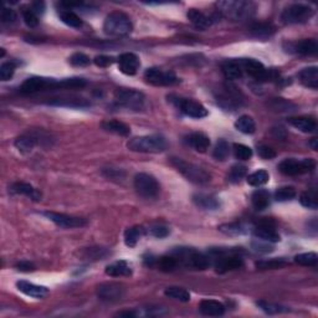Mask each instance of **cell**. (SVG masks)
Segmentation results:
<instances>
[{"mask_svg": "<svg viewBox=\"0 0 318 318\" xmlns=\"http://www.w3.org/2000/svg\"><path fill=\"white\" fill-rule=\"evenodd\" d=\"M86 86V80L81 77L72 79H47V77H30L21 85L20 91L23 93H36L40 91L49 90H72V88H82Z\"/></svg>", "mask_w": 318, "mask_h": 318, "instance_id": "cell-1", "label": "cell"}, {"mask_svg": "<svg viewBox=\"0 0 318 318\" xmlns=\"http://www.w3.org/2000/svg\"><path fill=\"white\" fill-rule=\"evenodd\" d=\"M219 15L225 16L234 21H244L250 19L255 13V4L244 0H229V2H219L216 4Z\"/></svg>", "mask_w": 318, "mask_h": 318, "instance_id": "cell-2", "label": "cell"}, {"mask_svg": "<svg viewBox=\"0 0 318 318\" xmlns=\"http://www.w3.org/2000/svg\"><path fill=\"white\" fill-rule=\"evenodd\" d=\"M128 149L139 153H161L166 149V139L162 136H142L130 139L127 143Z\"/></svg>", "mask_w": 318, "mask_h": 318, "instance_id": "cell-3", "label": "cell"}, {"mask_svg": "<svg viewBox=\"0 0 318 318\" xmlns=\"http://www.w3.org/2000/svg\"><path fill=\"white\" fill-rule=\"evenodd\" d=\"M172 166L188 180L195 184H206L211 180V175L202 167L183 161L180 158H172Z\"/></svg>", "mask_w": 318, "mask_h": 318, "instance_id": "cell-4", "label": "cell"}, {"mask_svg": "<svg viewBox=\"0 0 318 318\" xmlns=\"http://www.w3.org/2000/svg\"><path fill=\"white\" fill-rule=\"evenodd\" d=\"M133 26L130 18L123 13H111L103 23V31L110 36H124L132 31Z\"/></svg>", "mask_w": 318, "mask_h": 318, "instance_id": "cell-5", "label": "cell"}, {"mask_svg": "<svg viewBox=\"0 0 318 318\" xmlns=\"http://www.w3.org/2000/svg\"><path fill=\"white\" fill-rule=\"evenodd\" d=\"M173 256L177 259L178 264L182 262L184 266L193 267L195 270H205L209 266V260L205 255L193 249H188V247H180V249L174 250Z\"/></svg>", "mask_w": 318, "mask_h": 318, "instance_id": "cell-6", "label": "cell"}, {"mask_svg": "<svg viewBox=\"0 0 318 318\" xmlns=\"http://www.w3.org/2000/svg\"><path fill=\"white\" fill-rule=\"evenodd\" d=\"M117 105L131 111H141L146 103V97L142 92L132 88H122L114 94Z\"/></svg>", "mask_w": 318, "mask_h": 318, "instance_id": "cell-7", "label": "cell"}, {"mask_svg": "<svg viewBox=\"0 0 318 318\" xmlns=\"http://www.w3.org/2000/svg\"><path fill=\"white\" fill-rule=\"evenodd\" d=\"M169 102H172L178 110H180L184 114L192 118H204L208 116V110L202 105V103L193 101L189 99H183V97L175 96V94H171L168 96Z\"/></svg>", "mask_w": 318, "mask_h": 318, "instance_id": "cell-8", "label": "cell"}, {"mask_svg": "<svg viewBox=\"0 0 318 318\" xmlns=\"http://www.w3.org/2000/svg\"><path fill=\"white\" fill-rule=\"evenodd\" d=\"M135 189L144 199H154L158 197L161 186L153 175L147 173H139L135 177Z\"/></svg>", "mask_w": 318, "mask_h": 318, "instance_id": "cell-9", "label": "cell"}, {"mask_svg": "<svg viewBox=\"0 0 318 318\" xmlns=\"http://www.w3.org/2000/svg\"><path fill=\"white\" fill-rule=\"evenodd\" d=\"M314 10L306 4H292L281 14V20L284 24H302L313 16Z\"/></svg>", "mask_w": 318, "mask_h": 318, "instance_id": "cell-10", "label": "cell"}, {"mask_svg": "<svg viewBox=\"0 0 318 318\" xmlns=\"http://www.w3.org/2000/svg\"><path fill=\"white\" fill-rule=\"evenodd\" d=\"M314 168H316V162L311 158L302 159V161L292 158L284 159L278 164V171L284 175H301L312 172Z\"/></svg>", "mask_w": 318, "mask_h": 318, "instance_id": "cell-11", "label": "cell"}, {"mask_svg": "<svg viewBox=\"0 0 318 318\" xmlns=\"http://www.w3.org/2000/svg\"><path fill=\"white\" fill-rule=\"evenodd\" d=\"M144 80L154 86H173L179 82V79L175 76L174 72L163 71V70L157 68L148 69L144 72Z\"/></svg>", "mask_w": 318, "mask_h": 318, "instance_id": "cell-12", "label": "cell"}, {"mask_svg": "<svg viewBox=\"0 0 318 318\" xmlns=\"http://www.w3.org/2000/svg\"><path fill=\"white\" fill-rule=\"evenodd\" d=\"M239 61L240 63H241L242 71H245L247 75H250L252 79L258 81H267L272 77L271 75L273 74V71L267 70L264 65H262L260 61L255 60V58H242V60Z\"/></svg>", "mask_w": 318, "mask_h": 318, "instance_id": "cell-13", "label": "cell"}, {"mask_svg": "<svg viewBox=\"0 0 318 318\" xmlns=\"http://www.w3.org/2000/svg\"><path fill=\"white\" fill-rule=\"evenodd\" d=\"M125 295L123 284L116 282H106L97 287V296L105 302H117L121 301Z\"/></svg>", "mask_w": 318, "mask_h": 318, "instance_id": "cell-14", "label": "cell"}, {"mask_svg": "<svg viewBox=\"0 0 318 318\" xmlns=\"http://www.w3.org/2000/svg\"><path fill=\"white\" fill-rule=\"evenodd\" d=\"M43 215H45L47 219L51 220L54 224H56L57 227L62 229L82 228L87 224L86 219H83V217L66 215V214L54 213V211H45V213H43Z\"/></svg>", "mask_w": 318, "mask_h": 318, "instance_id": "cell-15", "label": "cell"}, {"mask_svg": "<svg viewBox=\"0 0 318 318\" xmlns=\"http://www.w3.org/2000/svg\"><path fill=\"white\" fill-rule=\"evenodd\" d=\"M139 65H141V62H139L138 56L132 54V52H125V54H122L118 57L119 70H121L122 74L128 75V76L136 75L139 69Z\"/></svg>", "mask_w": 318, "mask_h": 318, "instance_id": "cell-16", "label": "cell"}, {"mask_svg": "<svg viewBox=\"0 0 318 318\" xmlns=\"http://www.w3.org/2000/svg\"><path fill=\"white\" fill-rule=\"evenodd\" d=\"M16 287L20 292H23L24 295L30 296V297L34 298H44L45 296L49 294V290L44 286H38L31 282H27V281H18L16 282Z\"/></svg>", "mask_w": 318, "mask_h": 318, "instance_id": "cell-17", "label": "cell"}, {"mask_svg": "<svg viewBox=\"0 0 318 318\" xmlns=\"http://www.w3.org/2000/svg\"><path fill=\"white\" fill-rule=\"evenodd\" d=\"M244 265L242 259L240 256L230 255V256H221L219 258V261L216 262L215 267L216 271L222 273L228 271H233V270H238Z\"/></svg>", "mask_w": 318, "mask_h": 318, "instance_id": "cell-18", "label": "cell"}, {"mask_svg": "<svg viewBox=\"0 0 318 318\" xmlns=\"http://www.w3.org/2000/svg\"><path fill=\"white\" fill-rule=\"evenodd\" d=\"M289 123L303 133H312L317 130L316 119L312 118V117H291V118H289Z\"/></svg>", "mask_w": 318, "mask_h": 318, "instance_id": "cell-19", "label": "cell"}, {"mask_svg": "<svg viewBox=\"0 0 318 318\" xmlns=\"http://www.w3.org/2000/svg\"><path fill=\"white\" fill-rule=\"evenodd\" d=\"M290 47H291L292 51H295L296 54L305 55V56L316 55L318 50L317 41L314 39H305V40H301L298 43L290 44Z\"/></svg>", "mask_w": 318, "mask_h": 318, "instance_id": "cell-20", "label": "cell"}, {"mask_svg": "<svg viewBox=\"0 0 318 318\" xmlns=\"http://www.w3.org/2000/svg\"><path fill=\"white\" fill-rule=\"evenodd\" d=\"M200 312L204 316L209 317H219L225 313V306L221 302L215 300H204L200 302Z\"/></svg>", "mask_w": 318, "mask_h": 318, "instance_id": "cell-21", "label": "cell"}, {"mask_svg": "<svg viewBox=\"0 0 318 318\" xmlns=\"http://www.w3.org/2000/svg\"><path fill=\"white\" fill-rule=\"evenodd\" d=\"M298 79H300L301 83L306 87L312 88V90H317L318 88V69L317 66H311V68H306L301 70L298 74Z\"/></svg>", "mask_w": 318, "mask_h": 318, "instance_id": "cell-22", "label": "cell"}, {"mask_svg": "<svg viewBox=\"0 0 318 318\" xmlns=\"http://www.w3.org/2000/svg\"><path fill=\"white\" fill-rule=\"evenodd\" d=\"M186 16H188L189 21L194 25L198 29H208L209 26H211L213 24L214 18L211 16H206L204 13L199 12L198 9H189V12L186 13Z\"/></svg>", "mask_w": 318, "mask_h": 318, "instance_id": "cell-23", "label": "cell"}, {"mask_svg": "<svg viewBox=\"0 0 318 318\" xmlns=\"http://www.w3.org/2000/svg\"><path fill=\"white\" fill-rule=\"evenodd\" d=\"M221 70H222V74H224V76L227 77L228 80L241 79L242 74H244V71H242V68H241V63H240V61H236V60L225 61V62L221 65Z\"/></svg>", "mask_w": 318, "mask_h": 318, "instance_id": "cell-24", "label": "cell"}, {"mask_svg": "<svg viewBox=\"0 0 318 318\" xmlns=\"http://www.w3.org/2000/svg\"><path fill=\"white\" fill-rule=\"evenodd\" d=\"M253 235L256 239L264 240L267 242H278L280 241V235L276 233V230L272 227H270L269 224L259 225L258 228L253 230Z\"/></svg>", "mask_w": 318, "mask_h": 318, "instance_id": "cell-25", "label": "cell"}, {"mask_svg": "<svg viewBox=\"0 0 318 318\" xmlns=\"http://www.w3.org/2000/svg\"><path fill=\"white\" fill-rule=\"evenodd\" d=\"M106 273L111 277H121V276H131L132 275V269L128 265L127 261L119 260L108 265L106 267Z\"/></svg>", "mask_w": 318, "mask_h": 318, "instance_id": "cell-26", "label": "cell"}, {"mask_svg": "<svg viewBox=\"0 0 318 318\" xmlns=\"http://www.w3.org/2000/svg\"><path fill=\"white\" fill-rule=\"evenodd\" d=\"M188 143L193 147L197 152L205 153L210 147V139L209 137L202 132H194L189 136Z\"/></svg>", "mask_w": 318, "mask_h": 318, "instance_id": "cell-27", "label": "cell"}, {"mask_svg": "<svg viewBox=\"0 0 318 318\" xmlns=\"http://www.w3.org/2000/svg\"><path fill=\"white\" fill-rule=\"evenodd\" d=\"M193 202L195 205L204 210H216L220 208V202L215 197H211L208 194H197L193 197Z\"/></svg>", "mask_w": 318, "mask_h": 318, "instance_id": "cell-28", "label": "cell"}, {"mask_svg": "<svg viewBox=\"0 0 318 318\" xmlns=\"http://www.w3.org/2000/svg\"><path fill=\"white\" fill-rule=\"evenodd\" d=\"M12 192L15 194H21V195H26L30 199L35 200V202H39L41 200V193L35 189L34 186L30 185L27 183H15L12 185Z\"/></svg>", "mask_w": 318, "mask_h": 318, "instance_id": "cell-29", "label": "cell"}, {"mask_svg": "<svg viewBox=\"0 0 318 318\" xmlns=\"http://www.w3.org/2000/svg\"><path fill=\"white\" fill-rule=\"evenodd\" d=\"M251 203L256 210H265L270 205V193L265 189H258L251 195Z\"/></svg>", "mask_w": 318, "mask_h": 318, "instance_id": "cell-30", "label": "cell"}, {"mask_svg": "<svg viewBox=\"0 0 318 318\" xmlns=\"http://www.w3.org/2000/svg\"><path fill=\"white\" fill-rule=\"evenodd\" d=\"M102 128L107 132L114 133V135H118L122 137L128 136L131 133V128L123 122L119 121H106L102 123Z\"/></svg>", "mask_w": 318, "mask_h": 318, "instance_id": "cell-31", "label": "cell"}, {"mask_svg": "<svg viewBox=\"0 0 318 318\" xmlns=\"http://www.w3.org/2000/svg\"><path fill=\"white\" fill-rule=\"evenodd\" d=\"M15 147L18 148V150L23 154H27V153L31 152L34 149L35 144H36V138L34 136H29V135H24L18 137L14 142Z\"/></svg>", "mask_w": 318, "mask_h": 318, "instance_id": "cell-32", "label": "cell"}, {"mask_svg": "<svg viewBox=\"0 0 318 318\" xmlns=\"http://www.w3.org/2000/svg\"><path fill=\"white\" fill-rule=\"evenodd\" d=\"M50 105L54 106H65V107H87L90 106L86 100L83 99H70V97H58V99H51L49 101Z\"/></svg>", "mask_w": 318, "mask_h": 318, "instance_id": "cell-33", "label": "cell"}, {"mask_svg": "<svg viewBox=\"0 0 318 318\" xmlns=\"http://www.w3.org/2000/svg\"><path fill=\"white\" fill-rule=\"evenodd\" d=\"M235 128L239 132L244 133V135H252L256 131V123L250 116H241L238 121L235 122Z\"/></svg>", "mask_w": 318, "mask_h": 318, "instance_id": "cell-34", "label": "cell"}, {"mask_svg": "<svg viewBox=\"0 0 318 318\" xmlns=\"http://www.w3.org/2000/svg\"><path fill=\"white\" fill-rule=\"evenodd\" d=\"M164 295L172 300L179 301V302H189L190 301V294L185 289L178 286H172L164 291Z\"/></svg>", "mask_w": 318, "mask_h": 318, "instance_id": "cell-35", "label": "cell"}, {"mask_svg": "<svg viewBox=\"0 0 318 318\" xmlns=\"http://www.w3.org/2000/svg\"><path fill=\"white\" fill-rule=\"evenodd\" d=\"M143 228L133 227L124 231V244L130 247H135L138 240L143 235Z\"/></svg>", "mask_w": 318, "mask_h": 318, "instance_id": "cell-36", "label": "cell"}, {"mask_svg": "<svg viewBox=\"0 0 318 318\" xmlns=\"http://www.w3.org/2000/svg\"><path fill=\"white\" fill-rule=\"evenodd\" d=\"M273 33H275V26L267 23H259V24H255L252 27H251V34L259 39L270 38Z\"/></svg>", "mask_w": 318, "mask_h": 318, "instance_id": "cell-37", "label": "cell"}, {"mask_svg": "<svg viewBox=\"0 0 318 318\" xmlns=\"http://www.w3.org/2000/svg\"><path fill=\"white\" fill-rule=\"evenodd\" d=\"M60 19L62 23H65L70 27H80L82 26V20L77 14H75L71 10H61L60 12Z\"/></svg>", "mask_w": 318, "mask_h": 318, "instance_id": "cell-38", "label": "cell"}, {"mask_svg": "<svg viewBox=\"0 0 318 318\" xmlns=\"http://www.w3.org/2000/svg\"><path fill=\"white\" fill-rule=\"evenodd\" d=\"M229 154H230V147H229V143L225 139H219L216 143L215 148H214L213 152V157L216 159V161H227Z\"/></svg>", "mask_w": 318, "mask_h": 318, "instance_id": "cell-39", "label": "cell"}, {"mask_svg": "<svg viewBox=\"0 0 318 318\" xmlns=\"http://www.w3.org/2000/svg\"><path fill=\"white\" fill-rule=\"evenodd\" d=\"M269 180H270V174L266 171H264V169L253 172L252 174H250L249 177H247V183H249L251 186L265 185V184L269 182Z\"/></svg>", "mask_w": 318, "mask_h": 318, "instance_id": "cell-40", "label": "cell"}, {"mask_svg": "<svg viewBox=\"0 0 318 318\" xmlns=\"http://www.w3.org/2000/svg\"><path fill=\"white\" fill-rule=\"evenodd\" d=\"M247 174V168L241 164H236V166L231 167L230 172H229L228 180L231 183H240L242 178L246 177Z\"/></svg>", "mask_w": 318, "mask_h": 318, "instance_id": "cell-41", "label": "cell"}, {"mask_svg": "<svg viewBox=\"0 0 318 318\" xmlns=\"http://www.w3.org/2000/svg\"><path fill=\"white\" fill-rule=\"evenodd\" d=\"M219 230L221 233H224L225 235L230 236H236V235H242V234L246 233L244 225L239 224V222H230V224H222L219 227Z\"/></svg>", "mask_w": 318, "mask_h": 318, "instance_id": "cell-42", "label": "cell"}, {"mask_svg": "<svg viewBox=\"0 0 318 318\" xmlns=\"http://www.w3.org/2000/svg\"><path fill=\"white\" fill-rule=\"evenodd\" d=\"M295 262L302 266H316L318 262V256L316 252H305L295 256Z\"/></svg>", "mask_w": 318, "mask_h": 318, "instance_id": "cell-43", "label": "cell"}, {"mask_svg": "<svg viewBox=\"0 0 318 318\" xmlns=\"http://www.w3.org/2000/svg\"><path fill=\"white\" fill-rule=\"evenodd\" d=\"M296 189L294 186H281L276 190L275 199L277 202H287V200H292L296 197Z\"/></svg>", "mask_w": 318, "mask_h": 318, "instance_id": "cell-44", "label": "cell"}, {"mask_svg": "<svg viewBox=\"0 0 318 318\" xmlns=\"http://www.w3.org/2000/svg\"><path fill=\"white\" fill-rule=\"evenodd\" d=\"M300 202L305 208L312 209V210H316L318 208V202H317V195L313 192H305V193L301 194Z\"/></svg>", "mask_w": 318, "mask_h": 318, "instance_id": "cell-45", "label": "cell"}, {"mask_svg": "<svg viewBox=\"0 0 318 318\" xmlns=\"http://www.w3.org/2000/svg\"><path fill=\"white\" fill-rule=\"evenodd\" d=\"M287 265V262L283 259H278V260H269V261H259L256 262V267L261 270H276L282 269Z\"/></svg>", "mask_w": 318, "mask_h": 318, "instance_id": "cell-46", "label": "cell"}, {"mask_svg": "<svg viewBox=\"0 0 318 318\" xmlns=\"http://www.w3.org/2000/svg\"><path fill=\"white\" fill-rule=\"evenodd\" d=\"M234 154L240 161H249L252 157V149L245 144H234Z\"/></svg>", "mask_w": 318, "mask_h": 318, "instance_id": "cell-47", "label": "cell"}, {"mask_svg": "<svg viewBox=\"0 0 318 318\" xmlns=\"http://www.w3.org/2000/svg\"><path fill=\"white\" fill-rule=\"evenodd\" d=\"M264 312L269 314H276V313H281V312L286 311L284 307L280 306V305H276V303H271V302H267V301H258L256 303Z\"/></svg>", "mask_w": 318, "mask_h": 318, "instance_id": "cell-48", "label": "cell"}, {"mask_svg": "<svg viewBox=\"0 0 318 318\" xmlns=\"http://www.w3.org/2000/svg\"><path fill=\"white\" fill-rule=\"evenodd\" d=\"M70 63L75 68H85V66L90 65L91 60L87 55L82 54V52H76L70 57Z\"/></svg>", "mask_w": 318, "mask_h": 318, "instance_id": "cell-49", "label": "cell"}, {"mask_svg": "<svg viewBox=\"0 0 318 318\" xmlns=\"http://www.w3.org/2000/svg\"><path fill=\"white\" fill-rule=\"evenodd\" d=\"M158 266L163 271H173L178 266V261L174 256H163L158 260Z\"/></svg>", "mask_w": 318, "mask_h": 318, "instance_id": "cell-50", "label": "cell"}, {"mask_svg": "<svg viewBox=\"0 0 318 318\" xmlns=\"http://www.w3.org/2000/svg\"><path fill=\"white\" fill-rule=\"evenodd\" d=\"M23 19L25 21V24L27 25L29 27H36L39 24V18L38 15L33 12L30 8H24L23 9Z\"/></svg>", "mask_w": 318, "mask_h": 318, "instance_id": "cell-51", "label": "cell"}, {"mask_svg": "<svg viewBox=\"0 0 318 318\" xmlns=\"http://www.w3.org/2000/svg\"><path fill=\"white\" fill-rule=\"evenodd\" d=\"M15 65L13 62H4L0 66V80L9 81L14 76Z\"/></svg>", "mask_w": 318, "mask_h": 318, "instance_id": "cell-52", "label": "cell"}, {"mask_svg": "<svg viewBox=\"0 0 318 318\" xmlns=\"http://www.w3.org/2000/svg\"><path fill=\"white\" fill-rule=\"evenodd\" d=\"M251 246H252V249L255 251H258V252H262V253L271 252V251L273 250V247L270 246L269 242L264 241V240H260V239H258L256 241H252Z\"/></svg>", "mask_w": 318, "mask_h": 318, "instance_id": "cell-53", "label": "cell"}, {"mask_svg": "<svg viewBox=\"0 0 318 318\" xmlns=\"http://www.w3.org/2000/svg\"><path fill=\"white\" fill-rule=\"evenodd\" d=\"M16 13L14 12L13 9H9V8H4L2 10V15H0V19H2L3 23L5 24H12L16 20Z\"/></svg>", "mask_w": 318, "mask_h": 318, "instance_id": "cell-54", "label": "cell"}, {"mask_svg": "<svg viewBox=\"0 0 318 318\" xmlns=\"http://www.w3.org/2000/svg\"><path fill=\"white\" fill-rule=\"evenodd\" d=\"M150 234H152L154 238L163 239L169 235V229L167 227H163V225H154V227L150 228Z\"/></svg>", "mask_w": 318, "mask_h": 318, "instance_id": "cell-55", "label": "cell"}, {"mask_svg": "<svg viewBox=\"0 0 318 318\" xmlns=\"http://www.w3.org/2000/svg\"><path fill=\"white\" fill-rule=\"evenodd\" d=\"M258 153L262 159H272V158L276 157V150L271 147L265 146V144H262V146H259Z\"/></svg>", "mask_w": 318, "mask_h": 318, "instance_id": "cell-56", "label": "cell"}, {"mask_svg": "<svg viewBox=\"0 0 318 318\" xmlns=\"http://www.w3.org/2000/svg\"><path fill=\"white\" fill-rule=\"evenodd\" d=\"M113 57L111 56H105V55H100V56H96L94 57L93 62L94 65L99 66V68H108V66H111L113 63Z\"/></svg>", "mask_w": 318, "mask_h": 318, "instance_id": "cell-57", "label": "cell"}, {"mask_svg": "<svg viewBox=\"0 0 318 318\" xmlns=\"http://www.w3.org/2000/svg\"><path fill=\"white\" fill-rule=\"evenodd\" d=\"M15 267L21 272H30V271H34L35 270L34 264H31V262H29V261L18 262V264L15 265Z\"/></svg>", "mask_w": 318, "mask_h": 318, "instance_id": "cell-58", "label": "cell"}, {"mask_svg": "<svg viewBox=\"0 0 318 318\" xmlns=\"http://www.w3.org/2000/svg\"><path fill=\"white\" fill-rule=\"evenodd\" d=\"M30 9L34 12L36 15H41L44 14V10H45V3L43 2H35L30 5Z\"/></svg>", "mask_w": 318, "mask_h": 318, "instance_id": "cell-59", "label": "cell"}, {"mask_svg": "<svg viewBox=\"0 0 318 318\" xmlns=\"http://www.w3.org/2000/svg\"><path fill=\"white\" fill-rule=\"evenodd\" d=\"M116 316H118V317H136L137 313L133 311H123V312H118Z\"/></svg>", "mask_w": 318, "mask_h": 318, "instance_id": "cell-60", "label": "cell"}, {"mask_svg": "<svg viewBox=\"0 0 318 318\" xmlns=\"http://www.w3.org/2000/svg\"><path fill=\"white\" fill-rule=\"evenodd\" d=\"M309 146L312 147V149L313 150H317V138H312V141H311V143H309Z\"/></svg>", "mask_w": 318, "mask_h": 318, "instance_id": "cell-61", "label": "cell"}]
</instances>
